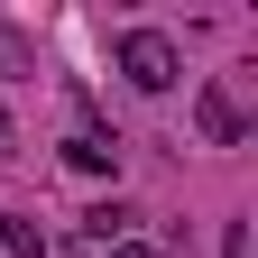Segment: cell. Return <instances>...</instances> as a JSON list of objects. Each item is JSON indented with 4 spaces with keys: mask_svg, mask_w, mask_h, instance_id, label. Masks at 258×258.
Instances as JSON below:
<instances>
[{
    "mask_svg": "<svg viewBox=\"0 0 258 258\" xmlns=\"http://www.w3.org/2000/svg\"><path fill=\"white\" fill-rule=\"evenodd\" d=\"M120 74L139 83V92H175L184 55H175V37H166V28H129V37H120Z\"/></svg>",
    "mask_w": 258,
    "mask_h": 258,
    "instance_id": "6da1fadb",
    "label": "cell"
},
{
    "mask_svg": "<svg viewBox=\"0 0 258 258\" xmlns=\"http://www.w3.org/2000/svg\"><path fill=\"white\" fill-rule=\"evenodd\" d=\"M194 129H203V148H240V102H231V83H203V92H194Z\"/></svg>",
    "mask_w": 258,
    "mask_h": 258,
    "instance_id": "7a4b0ae2",
    "label": "cell"
},
{
    "mask_svg": "<svg viewBox=\"0 0 258 258\" xmlns=\"http://www.w3.org/2000/svg\"><path fill=\"white\" fill-rule=\"evenodd\" d=\"M64 166H74V175H111L120 166V139H111V129H74V139H64Z\"/></svg>",
    "mask_w": 258,
    "mask_h": 258,
    "instance_id": "3957f363",
    "label": "cell"
},
{
    "mask_svg": "<svg viewBox=\"0 0 258 258\" xmlns=\"http://www.w3.org/2000/svg\"><path fill=\"white\" fill-rule=\"evenodd\" d=\"M129 221H139L129 203H92V212H83V240H92V249H120V240H129Z\"/></svg>",
    "mask_w": 258,
    "mask_h": 258,
    "instance_id": "277c9868",
    "label": "cell"
},
{
    "mask_svg": "<svg viewBox=\"0 0 258 258\" xmlns=\"http://www.w3.org/2000/svg\"><path fill=\"white\" fill-rule=\"evenodd\" d=\"M0 74H37V37L0 19Z\"/></svg>",
    "mask_w": 258,
    "mask_h": 258,
    "instance_id": "5b68a950",
    "label": "cell"
},
{
    "mask_svg": "<svg viewBox=\"0 0 258 258\" xmlns=\"http://www.w3.org/2000/svg\"><path fill=\"white\" fill-rule=\"evenodd\" d=\"M0 258H46V240H37V221H10V212H0Z\"/></svg>",
    "mask_w": 258,
    "mask_h": 258,
    "instance_id": "8992f818",
    "label": "cell"
},
{
    "mask_svg": "<svg viewBox=\"0 0 258 258\" xmlns=\"http://www.w3.org/2000/svg\"><path fill=\"white\" fill-rule=\"evenodd\" d=\"M10 148H19V129H10V111H0V166H10Z\"/></svg>",
    "mask_w": 258,
    "mask_h": 258,
    "instance_id": "52a82bcc",
    "label": "cell"
},
{
    "mask_svg": "<svg viewBox=\"0 0 258 258\" xmlns=\"http://www.w3.org/2000/svg\"><path fill=\"white\" fill-rule=\"evenodd\" d=\"M111 258H157V249H148V240H120V249H111Z\"/></svg>",
    "mask_w": 258,
    "mask_h": 258,
    "instance_id": "ba28073f",
    "label": "cell"
}]
</instances>
